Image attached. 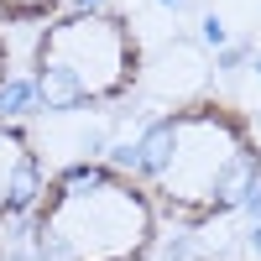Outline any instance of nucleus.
<instances>
[{
	"mask_svg": "<svg viewBox=\"0 0 261 261\" xmlns=\"http://www.w3.org/2000/svg\"><path fill=\"white\" fill-rule=\"evenodd\" d=\"M125 172L141 183L157 220L204 230L256 199L261 136L230 99H183L146 120Z\"/></svg>",
	"mask_w": 261,
	"mask_h": 261,
	"instance_id": "obj_1",
	"label": "nucleus"
},
{
	"mask_svg": "<svg viewBox=\"0 0 261 261\" xmlns=\"http://www.w3.org/2000/svg\"><path fill=\"white\" fill-rule=\"evenodd\" d=\"M162 220L120 162L84 157L47 172L27 214L37 261H151Z\"/></svg>",
	"mask_w": 261,
	"mask_h": 261,
	"instance_id": "obj_2",
	"label": "nucleus"
},
{
	"mask_svg": "<svg viewBox=\"0 0 261 261\" xmlns=\"http://www.w3.org/2000/svg\"><path fill=\"white\" fill-rule=\"evenodd\" d=\"M141 37L130 16L89 0V6H68L42 32L27 53V79L42 110L53 115H84V110H110L141 84Z\"/></svg>",
	"mask_w": 261,
	"mask_h": 261,
	"instance_id": "obj_3",
	"label": "nucleus"
},
{
	"mask_svg": "<svg viewBox=\"0 0 261 261\" xmlns=\"http://www.w3.org/2000/svg\"><path fill=\"white\" fill-rule=\"evenodd\" d=\"M42 183H47V172H42V146H37V136H32L21 120L0 115V225L32 214Z\"/></svg>",
	"mask_w": 261,
	"mask_h": 261,
	"instance_id": "obj_4",
	"label": "nucleus"
},
{
	"mask_svg": "<svg viewBox=\"0 0 261 261\" xmlns=\"http://www.w3.org/2000/svg\"><path fill=\"white\" fill-rule=\"evenodd\" d=\"M58 11H68V0H0V27H42Z\"/></svg>",
	"mask_w": 261,
	"mask_h": 261,
	"instance_id": "obj_5",
	"label": "nucleus"
},
{
	"mask_svg": "<svg viewBox=\"0 0 261 261\" xmlns=\"http://www.w3.org/2000/svg\"><path fill=\"white\" fill-rule=\"evenodd\" d=\"M6 79H11V42L0 32V89H6Z\"/></svg>",
	"mask_w": 261,
	"mask_h": 261,
	"instance_id": "obj_6",
	"label": "nucleus"
}]
</instances>
